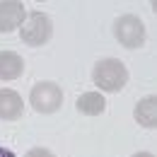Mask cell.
<instances>
[{"label":"cell","mask_w":157,"mask_h":157,"mask_svg":"<svg viewBox=\"0 0 157 157\" xmlns=\"http://www.w3.org/2000/svg\"><path fill=\"white\" fill-rule=\"evenodd\" d=\"M92 80H94V85H97L99 90H104V92H118L128 82V70H126V65L121 60L104 58L94 65Z\"/></svg>","instance_id":"1"},{"label":"cell","mask_w":157,"mask_h":157,"mask_svg":"<svg viewBox=\"0 0 157 157\" xmlns=\"http://www.w3.org/2000/svg\"><path fill=\"white\" fill-rule=\"evenodd\" d=\"M51 34H53L51 17L44 15V12H39V10L29 12V15L24 17V22H22V27H20L22 41L29 44V46H44L46 41L51 39Z\"/></svg>","instance_id":"2"},{"label":"cell","mask_w":157,"mask_h":157,"mask_svg":"<svg viewBox=\"0 0 157 157\" xmlns=\"http://www.w3.org/2000/svg\"><path fill=\"white\" fill-rule=\"evenodd\" d=\"M29 101L34 106V111L39 114H53L63 106V90L56 82H39L32 87Z\"/></svg>","instance_id":"3"},{"label":"cell","mask_w":157,"mask_h":157,"mask_svg":"<svg viewBox=\"0 0 157 157\" xmlns=\"http://www.w3.org/2000/svg\"><path fill=\"white\" fill-rule=\"evenodd\" d=\"M114 34L126 48H140L145 44V24L136 15H121L114 24Z\"/></svg>","instance_id":"4"},{"label":"cell","mask_w":157,"mask_h":157,"mask_svg":"<svg viewBox=\"0 0 157 157\" xmlns=\"http://www.w3.org/2000/svg\"><path fill=\"white\" fill-rule=\"evenodd\" d=\"M24 17H27L24 2H20V0H5V2H0V34H10L17 27H22Z\"/></svg>","instance_id":"5"},{"label":"cell","mask_w":157,"mask_h":157,"mask_svg":"<svg viewBox=\"0 0 157 157\" xmlns=\"http://www.w3.org/2000/svg\"><path fill=\"white\" fill-rule=\"evenodd\" d=\"M24 111V99L15 90H0V118L15 121Z\"/></svg>","instance_id":"6"},{"label":"cell","mask_w":157,"mask_h":157,"mask_svg":"<svg viewBox=\"0 0 157 157\" xmlns=\"http://www.w3.org/2000/svg\"><path fill=\"white\" fill-rule=\"evenodd\" d=\"M24 70V60L15 51H0V80H17Z\"/></svg>","instance_id":"7"},{"label":"cell","mask_w":157,"mask_h":157,"mask_svg":"<svg viewBox=\"0 0 157 157\" xmlns=\"http://www.w3.org/2000/svg\"><path fill=\"white\" fill-rule=\"evenodd\" d=\"M136 121L145 128H155L157 126V97H143L136 104Z\"/></svg>","instance_id":"8"},{"label":"cell","mask_w":157,"mask_h":157,"mask_svg":"<svg viewBox=\"0 0 157 157\" xmlns=\"http://www.w3.org/2000/svg\"><path fill=\"white\" fill-rule=\"evenodd\" d=\"M75 106H78L80 114H85V116H99L106 109V99L101 97L99 92H85V94L78 97Z\"/></svg>","instance_id":"9"},{"label":"cell","mask_w":157,"mask_h":157,"mask_svg":"<svg viewBox=\"0 0 157 157\" xmlns=\"http://www.w3.org/2000/svg\"><path fill=\"white\" fill-rule=\"evenodd\" d=\"M24 157H56V155H53L51 150H46V147H32Z\"/></svg>","instance_id":"10"},{"label":"cell","mask_w":157,"mask_h":157,"mask_svg":"<svg viewBox=\"0 0 157 157\" xmlns=\"http://www.w3.org/2000/svg\"><path fill=\"white\" fill-rule=\"evenodd\" d=\"M0 157H17L12 150H7V147H0Z\"/></svg>","instance_id":"11"},{"label":"cell","mask_w":157,"mask_h":157,"mask_svg":"<svg viewBox=\"0 0 157 157\" xmlns=\"http://www.w3.org/2000/svg\"><path fill=\"white\" fill-rule=\"evenodd\" d=\"M133 157H155V155H152V152H136Z\"/></svg>","instance_id":"12"}]
</instances>
